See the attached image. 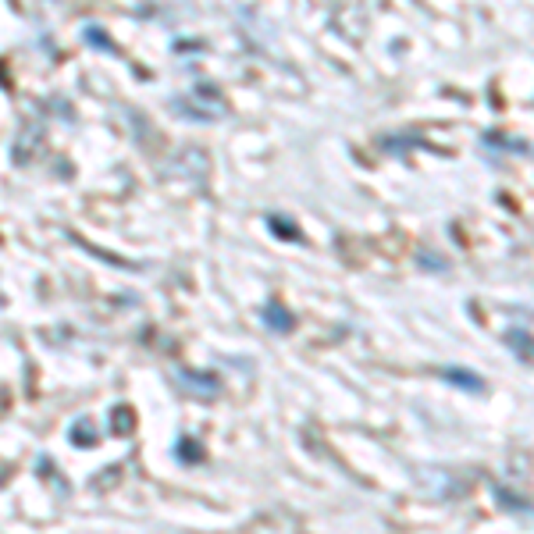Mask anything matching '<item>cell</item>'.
<instances>
[{
    "label": "cell",
    "mask_w": 534,
    "mask_h": 534,
    "mask_svg": "<svg viewBox=\"0 0 534 534\" xmlns=\"http://www.w3.org/2000/svg\"><path fill=\"white\" fill-rule=\"evenodd\" d=\"M175 107L185 115V118H193V122H214V118H221L225 115V100L218 96V89L214 86H196L189 96H182V100H175Z\"/></svg>",
    "instance_id": "obj_1"
},
{
    "label": "cell",
    "mask_w": 534,
    "mask_h": 534,
    "mask_svg": "<svg viewBox=\"0 0 534 534\" xmlns=\"http://www.w3.org/2000/svg\"><path fill=\"white\" fill-rule=\"evenodd\" d=\"M182 385L196 396H214L218 392V382L210 378V374H182Z\"/></svg>",
    "instance_id": "obj_2"
},
{
    "label": "cell",
    "mask_w": 534,
    "mask_h": 534,
    "mask_svg": "<svg viewBox=\"0 0 534 534\" xmlns=\"http://www.w3.org/2000/svg\"><path fill=\"white\" fill-rule=\"evenodd\" d=\"M136 427V413L129 410V406H115V413H111V431L115 435H129Z\"/></svg>",
    "instance_id": "obj_3"
},
{
    "label": "cell",
    "mask_w": 534,
    "mask_h": 534,
    "mask_svg": "<svg viewBox=\"0 0 534 534\" xmlns=\"http://www.w3.org/2000/svg\"><path fill=\"white\" fill-rule=\"evenodd\" d=\"M86 39H89V46H96V50H107V53H118V46L111 43V36H107L103 29H96V25H86Z\"/></svg>",
    "instance_id": "obj_4"
},
{
    "label": "cell",
    "mask_w": 534,
    "mask_h": 534,
    "mask_svg": "<svg viewBox=\"0 0 534 534\" xmlns=\"http://www.w3.org/2000/svg\"><path fill=\"white\" fill-rule=\"evenodd\" d=\"M72 442H75V445H93V442H96V435H93V424H89L86 417L72 424Z\"/></svg>",
    "instance_id": "obj_5"
},
{
    "label": "cell",
    "mask_w": 534,
    "mask_h": 534,
    "mask_svg": "<svg viewBox=\"0 0 534 534\" xmlns=\"http://www.w3.org/2000/svg\"><path fill=\"white\" fill-rule=\"evenodd\" d=\"M263 317H267V320H271V328H282V332H289V328H292V320H289V313H285V310H282L278 303H271V306H267V310H263Z\"/></svg>",
    "instance_id": "obj_6"
},
{
    "label": "cell",
    "mask_w": 534,
    "mask_h": 534,
    "mask_svg": "<svg viewBox=\"0 0 534 534\" xmlns=\"http://www.w3.org/2000/svg\"><path fill=\"white\" fill-rule=\"evenodd\" d=\"M178 452H182L185 460H200V449H196V445H189V442H182V445H178Z\"/></svg>",
    "instance_id": "obj_7"
}]
</instances>
